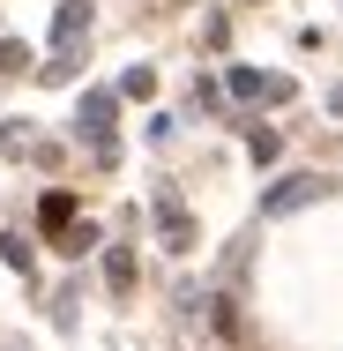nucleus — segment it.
<instances>
[{
    "label": "nucleus",
    "mask_w": 343,
    "mask_h": 351,
    "mask_svg": "<svg viewBox=\"0 0 343 351\" xmlns=\"http://www.w3.org/2000/svg\"><path fill=\"white\" fill-rule=\"evenodd\" d=\"M314 195H321V180L314 172H291V180H276L269 195H262V217H291V210H306Z\"/></svg>",
    "instance_id": "nucleus-1"
},
{
    "label": "nucleus",
    "mask_w": 343,
    "mask_h": 351,
    "mask_svg": "<svg viewBox=\"0 0 343 351\" xmlns=\"http://www.w3.org/2000/svg\"><path fill=\"white\" fill-rule=\"evenodd\" d=\"M112 105H120L112 90H90V97H82V135L97 142V157H112V142H105V120H112Z\"/></svg>",
    "instance_id": "nucleus-2"
},
{
    "label": "nucleus",
    "mask_w": 343,
    "mask_h": 351,
    "mask_svg": "<svg viewBox=\"0 0 343 351\" xmlns=\"http://www.w3.org/2000/svg\"><path fill=\"white\" fill-rule=\"evenodd\" d=\"M90 38V0H60L53 8V45H82Z\"/></svg>",
    "instance_id": "nucleus-3"
},
{
    "label": "nucleus",
    "mask_w": 343,
    "mask_h": 351,
    "mask_svg": "<svg viewBox=\"0 0 343 351\" xmlns=\"http://www.w3.org/2000/svg\"><path fill=\"white\" fill-rule=\"evenodd\" d=\"M75 217H82V202H75L68 187H53V195H45V202H38V224H45V232H53V239H60V232H68Z\"/></svg>",
    "instance_id": "nucleus-4"
},
{
    "label": "nucleus",
    "mask_w": 343,
    "mask_h": 351,
    "mask_svg": "<svg viewBox=\"0 0 343 351\" xmlns=\"http://www.w3.org/2000/svg\"><path fill=\"white\" fill-rule=\"evenodd\" d=\"M105 284L112 291H135V247H112L105 254Z\"/></svg>",
    "instance_id": "nucleus-5"
},
{
    "label": "nucleus",
    "mask_w": 343,
    "mask_h": 351,
    "mask_svg": "<svg viewBox=\"0 0 343 351\" xmlns=\"http://www.w3.org/2000/svg\"><path fill=\"white\" fill-rule=\"evenodd\" d=\"M75 68H82V45H60V53H53V60H45V82H75Z\"/></svg>",
    "instance_id": "nucleus-6"
},
{
    "label": "nucleus",
    "mask_w": 343,
    "mask_h": 351,
    "mask_svg": "<svg viewBox=\"0 0 343 351\" xmlns=\"http://www.w3.org/2000/svg\"><path fill=\"white\" fill-rule=\"evenodd\" d=\"M90 247H97V224H90V217H75L68 232H60V254H90Z\"/></svg>",
    "instance_id": "nucleus-7"
},
{
    "label": "nucleus",
    "mask_w": 343,
    "mask_h": 351,
    "mask_svg": "<svg viewBox=\"0 0 343 351\" xmlns=\"http://www.w3.org/2000/svg\"><path fill=\"white\" fill-rule=\"evenodd\" d=\"M30 68V45L23 38H0V75H23Z\"/></svg>",
    "instance_id": "nucleus-8"
},
{
    "label": "nucleus",
    "mask_w": 343,
    "mask_h": 351,
    "mask_svg": "<svg viewBox=\"0 0 343 351\" xmlns=\"http://www.w3.org/2000/svg\"><path fill=\"white\" fill-rule=\"evenodd\" d=\"M0 262H8V269H23V277H30V247H23V239H15V232H0Z\"/></svg>",
    "instance_id": "nucleus-9"
},
{
    "label": "nucleus",
    "mask_w": 343,
    "mask_h": 351,
    "mask_svg": "<svg viewBox=\"0 0 343 351\" xmlns=\"http://www.w3.org/2000/svg\"><path fill=\"white\" fill-rule=\"evenodd\" d=\"M149 90H157V75H149V68H127V75H120V97H149Z\"/></svg>",
    "instance_id": "nucleus-10"
},
{
    "label": "nucleus",
    "mask_w": 343,
    "mask_h": 351,
    "mask_svg": "<svg viewBox=\"0 0 343 351\" xmlns=\"http://www.w3.org/2000/svg\"><path fill=\"white\" fill-rule=\"evenodd\" d=\"M246 149H254V157L269 165V157H276V149H283V142H276V128H246Z\"/></svg>",
    "instance_id": "nucleus-11"
},
{
    "label": "nucleus",
    "mask_w": 343,
    "mask_h": 351,
    "mask_svg": "<svg viewBox=\"0 0 343 351\" xmlns=\"http://www.w3.org/2000/svg\"><path fill=\"white\" fill-rule=\"evenodd\" d=\"M23 128L30 120H0V149H23Z\"/></svg>",
    "instance_id": "nucleus-12"
},
{
    "label": "nucleus",
    "mask_w": 343,
    "mask_h": 351,
    "mask_svg": "<svg viewBox=\"0 0 343 351\" xmlns=\"http://www.w3.org/2000/svg\"><path fill=\"white\" fill-rule=\"evenodd\" d=\"M329 112H336V120H343V82H336V90H329Z\"/></svg>",
    "instance_id": "nucleus-13"
}]
</instances>
